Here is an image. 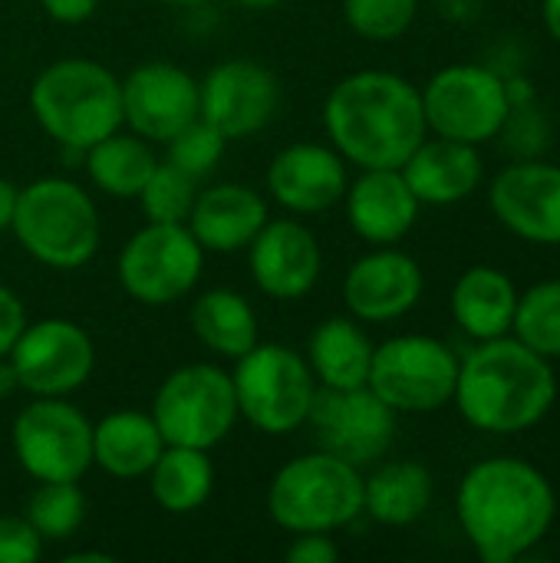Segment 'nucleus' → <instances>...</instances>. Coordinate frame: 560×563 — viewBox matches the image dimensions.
Listing matches in <instances>:
<instances>
[{
    "label": "nucleus",
    "mask_w": 560,
    "mask_h": 563,
    "mask_svg": "<svg viewBox=\"0 0 560 563\" xmlns=\"http://www.w3.org/2000/svg\"><path fill=\"white\" fill-rule=\"evenodd\" d=\"M155 3H168V7H198L205 0H155Z\"/></svg>",
    "instance_id": "obj_45"
},
{
    "label": "nucleus",
    "mask_w": 560,
    "mask_h": 563,
    "mask_svg": "<svg viewBox=\"0 0 560 563\" xmlns=\"http://www.w3.org/2000/svg\"><path fill=\"white\" fill-rule=\"evenodd\" d=\"M30 109L53 142L86 152L119 132L122 82L96 59H59L33 79Z\"/></svg>",
    "instance_id": "obj_4"
},
{
    "label": "nucleus",
    "mask_w": 560,
    "mask_h": 563,
    "mask_svg": "<svg viewBox=\"0 0 560 563\" xmlns=\"http://www.w3.org/2000/svg\"><path fill=\"white\" fill-rule=\"evenodd\" d=\"M512 330L545 360H560V280L535 284L518 297Z\"/></svg>",
    "instance_id": "obj_32"
},
{
    "label": "nucleus",
    "mask_w": 560,
    "mask_h": 563,
    "mask_svg": "<svg viewBox=\"0 0 560 563\" xmlns=\"http://www.w3.org/2000/svg\"><path fill=\"white\" fill-rule=\"evenodd\" d=\"M545 23H548V33L560 43V0H545Z\"/></svg>",
    "instance_id": "obj_42"
},
{
    "label": "nucleus",
    "mask_w": 560,
    "mask_h": 563,
    "mask_svg": "<svg viewBox=\"0 0 560 563\" xmlns=\"http://www.w3.org/2000/svg\"><path fill=\"white\" fill-rule=\"evenodd\" d=\"M40 7L56 23H83L99 10V0H40Z\"/></svg>",
    "instance_id": "obj_39"
},
{
    "label": "nucleus",
    "mask_w": 560,
    "mask_h": 563,
    "mask_svg": "<svg viewBox=\"0 0 560 563\" xmlns=\"http://www.w3.org/2000/svg\"><path fill=\"white\" fill-rule=\"evenodd\" d=\"M205 247L188 224L149 221L119 254V284L145 307H168L188 297L201 277Z\"/></svg>",
    "instance_id": "obj_11"
},
{
    "label": "nucleus",
    "mask_w": 560,
    "mask_h": 563,
    "mask_svg": "<svg viewBox=\"0 0 560 563\" xmlns=\"http://www.w3.org/2000/svg\"><path fill=\"white\" fill-rule=\"evenodd\" d=\"M191 330L211 353L224 360H238L257 343V317L251 303L228 287L205 290L191 303Z\"/></svg>",
    "instance_id": "obj_29"
},
{
    "label": "nucleus",
    "mask_w": 560,
    "mask_h": 563,
    "mask_svg": "<svg viewBox=\"0 0 560 563\" xmlns=\"http://www.w3.org/2000/svg\"><path fill=\"white\" fill-rule=\"evenodd\" d=\"M267 511L290 534H333L363 515V475L330 452L300 455L274 475Z\"/></svg>",
    "instance_id": "obj_6"
},
{
    "label": "nucleus",
    "mask_w": 560,
    "mask_h": 563,
    "mask_svg": "<svg viewBox=\"0 0 560 563\" xmlns=\"http://www.w3.org/2000/svg\"><path fill=\"white\" fill-rule=\"evenodd\" d=\"M17 185H10L7 178H0V231H10L13 224V211H17Z\"/></svg>",
    "instance_id": "obj_40"
},
{
    "label": "nucleus",
    "mask_w": 560,
    "mask_h": 563,
    "mask_svg": "<svg viewBox=\"0 0 560 563\" xmlns=\"http://www.w3.org/2000/svg\"><path fill=\"white\" fill-rule=\"evenodd\" d=\"M165 145H168V162L198 181V178H205V175L221 162L228 139H224L215 125H208V122L198 115V119L188 122L178 135H172Z\"/></svg>",
    "instance_id": "obj_35"
},
{
    "label": "nucleus",
    "mask_w": 560,
    "mask_h": 563,
    "mask_svg": "<svg viewBox=\"0 0 560 563\" xmlns=\"http://www.w3.org/2000/svg\"><path fill=\"white\" fill-rule=\"evenodd\" d=\"M23 518L43 541H66L86 518V495L76 482H40V488L26 498Z\"/></svg>",
    "instance_id": "obj_31"
},
{
    "label": "nucleus",
    "mask_w": 560,
    "mask_h": 563,
    "mask_svg": "<svg viewBox=\"0 0 560 563\" xmlns=\"http://www.w3.org/2000/svg\"><path fill=\"white\" fill-rule=\"evenodd\" d=\"M165 439L152 412H112L92 426V465L112 478H142L162 455Z\"/></svg>",
    "instance_id": "obj_25"
},
{
    "label": "nucleus",
    "mask_w": 560,
    "mask_h": 563,
    "mask_svg": "<svg viewBox=\"0 0 560 563\" xmlns=\"http://www.w3.org/2000/svg\"><path fill=\"white\" fill-rule=\"evenodd\" d=\"M323 125L333 148L360 168H403L429 129L422 92L383 69L340 79L323 102Z\"/></svg>",
    "instance_id": "obj_2"
},
{
    "label": "nucleus",
    "mask_w": 560,
    "mask_h": 563,
    "mask_svg": "<svg viewBox=\"0 0 560 563\" xmlns=\"http://www.w3.org/2000/svg\"><path fill=\"white\" fill-rule=\"evenodd\" d=\"M419 205H455L469 198L482 181V155L469 142L436 139L419 142V148L399 168Z\"/></svg>",
    "instance_id": "obj_23"
},
{
    "label": "nucleus",
    "mask_w": 560,
    "mask_h": 563,
    "mask_svg": "<svg viewBox=\"0 0 560 563\" xmlns=\"http://www.w3.org/2000/svg\"><path fill=\"white\" fill-rule=\"evenodd\" d=\"M281 102L274 73L254 59H224L198 82V115L228 142L261 132Z\"/></svg>",
    "instance_id": "obj_15"
},
{
    "label": "nucleus",
    "mask_w": 560,
    "mask_h": 563,
    "mask_svg": "<svg viewBox=\"0 0 560 563\" xmlns=\"http://www.w3.org/2000/svg\"><path fill=\"white\" fill-rule=\"evenodd\" d=\"M432 505V475L419 462H389L363 478V515L386 528L416 525Z\"/></svg>",
    "instance_id": "obj_27"
},
{
    "label": "nucleus",
    "mask_w": 560,
    "mask_h": 563,
    "mask_svg": "<svg viewBox=\"0 0 560 563\" xmlns=\"http://www.w3.org/2000/svg\"><path fill=\"white\" fill-rule=\"evenodd\" d=\"M158 158L142 135H106L86 148V168L96 188L112 198H139L149 175L155 172Z\"/></svg>",
    "instance_id": "obj_30"
},
{
    "label": "nucleus",
    "mask_w": 560,
    "mask_h": 563,
    "mask_svg": "<svg viewBox=\"0 0 560 563\" xmlns=\"http://www.w3.org/2000/svg\"><path fill=\"white\" fill-rule=\"evenodd\" d=\"M515 307L518 290L512 277L498 267H469L452 287V317L479 343L508 336L515 323Z\"/></svg>",
    "instance_id": "obj_24"
},
{
    "label": "nucleus",
    "mask_w": 560,
    "mask_h": 563,
    "mask_svg": "<svg viewBox=\"0 0 560 563\" xmlns=\"http://www.w3.org/2000/svg\"><path fill=\"white\" fill-rule=\"evenodd\" d=\"M426 125L455 142H488L512 115L508 82L488 66H446L422 89Z\"/></svg>",
    "instance_id": "obj_12"
},
{
    "label": "nucleus",
    "mask_w": 560,
    "mask_h": 563,
    "mask_svg": "<svg viewBox=\"0 0 560 563\" xmlns=\"http://www.w3.org/2000/svg\"><path fill=\"white\" fill-rule=\"evenodd\" d=\"M112 554H102V551H79V554H69L63 563H112Z\"/></svg>",
    "instance_id": "obj_43"
},
{
    "label": "nucleus",
    "mask_w": 560,
    "mask_h": 563,
    "mask_svg": "<svg viewBox=\"0 0 560 563\" xmlns=\"http://www.w3.org/2000/svg\"><path fill=\"white\" fill-rule=\"evenodd\" d=\"M495 218L518 238L560 244V168L548 162H518L492 185Z\"/></svg>",
    "instance_id": "obj_18"
},
{
    "label": "nucleus",
    "mask_w": 560,
    "mask_h": 563,
    "mask_svg": "<svg viewBox=\"0 0 560 563\" xmlns=\"http://www.w3.org/2000/svg\"><path fill=\"white\" fill-rule=\"evenodd\" d=\"M43 558V538L26 518H0V563H36Z\"/></svg>",
    "instance_id": "obj_36"
},
{
    "label": "nucleus",
    "mask_w": 560,
    "mask_h": 563,
    "mask_svg": "<svg viewBox=\"0 0 560 563\" xmlns=\"http://www.w3.org/2000/svg\"><path fill=\"white\" fill-rule=\"evenodd\" d=\"M373 343L370 336L347 317L323 320L307 343V366L317 386L327 389H356L366 386L373 366Z\"/></svg>",
    "instance_id": "obj_26"
},
{
    "label": "nucleus",
    "mask_w": 560,
    "mask_h": 563,
    "mask_svg": "<svg viewBox=\"0 0 560 563\" xmlns=\"http://www.w3.org/2000/svg\"><path fill=\"white\" fill-rule=\"evenodd\" d=\"M185 224L205 251L234 254L248 247L267 224V205L254 188L221 181L198 191Z\"/></svg>",
    "instance_id": "obj_22"
},
{
    "label": "nucleus",
    "mask_w": 560,
    "mask_h": 563,
    "mask_svg": "<svg viewBox=\"0 0 560 563\" xmlns=\"http://www.w3.org/2000/svg\"><path fill=\"white\" fill-rule=\"evenodd\" d=\"M320 452H330L356 468L386 455L396 435V412L370 389H327L317 386L307 422Z\"/></svg>",
    "instance_id": "obj_13"
},
{
    "label": "nucleus",
    "mask_w": 560,
    "mask_h": 563,
    "mask_svg": "<svg viewBox=\"0 0 560 563\" xmlns=\"http://www.w3.org/2000/svg\"><path fill=\"white\" fill-rule=\"evenodd\" d=\"M297 541H290L287 548V563H337L340 548L333 544L330 534L323 531H307V534H294Z\"/></svg>",
    "instance_id": "obj_37"
},
{
    "label": "nucleus",
    "mask_w": 560,
    "mask_h": 563,
    "mask_svg": "<svg viewBox=\"0 0 560 563\" xmlns=\"http://www.w3.org/2000/svg\"><path fill=\"white\" fill-rule=\"evenodd\" d=\"M343 201L350 228L370 244L403 241L419 218V198L399 168H363V175L347 185Z\"/></svg>",
    "instance_id": "obj_21"
},
{
    "label": "nucleus",
    "mask_w": 560,
    "mask_h": 563,
    "mask_svg": "<svg viewBox=\"0 0 560 563\" xmlns=\"http://www.w3.org/2000/svg\"><path fill=\"white\" fill-rule=\"evenodd\" d=\"M234 363L231 383L238 416H244L257 432L287 435L307 422L317 379L300 353L284 343H254Z\"/></svg>",
    "instance_id": "obj_7"
},
{
    "label": "nucleus",
    "mask_w": 560,
    "mask_h": 563,
    "mask_svg": "<svg viewBox=\"0 0 560 563\" xmlns=\"http://www.w3.org/2000/svg\"><path fill=\"white\" fill-rule=\"evenodd\" d=\"M234 3H241L248 10H267V7H277L281 0H234Z\"/></svg>",
    "instance_id": "obj_44"
},
{
    "label": "nucleus",
    "mask_w": 560,
    "mask_h": 563,
    "mask_svg": "<svg viewBox=\"0 0 560 563\" xmlns=\"http://www.w3.org/2000/svg\"><path fill=\"white\" fill-rule=\"evenodd\" d=\"M152 419L165 445L215 449L238 422V396L231 373L211 363L175 369L152 399Z\"/></svg>",
    "instance_id": "obj_8"
},
{
    "label": "nucleus",
    "mask_w": 560,
    "mask_h": 563,
    "mask_svg": "<svg viewBox=\"0 0 560 563\" xmlns=\"http://www.w3.org/2000/svg\"><path fill=\"white\" fill-rule=\"evenodd\" d=\"M20 389V379H17V369H13V363L3 356L0 360V399H7V396H13Z\"/></svg>",
    "instance_id": "obj_41"
},
{
    "label": "nucleus",
    "mask_w": 560,
    "mask_h": 563,
    "mask_svg": "<svg viewBox=\"0 0 560 563\" xmlns=\"http://www.w3.org/2000/svg\"><path fill=\"white\" fill-rule=\"evenodd\" d=\"M20 247L56 271H76L99 247V211L69 178H40L17 191L10 224Z\"/></svg>",
    "instance_id": "obj_5"
},
{
    "label": "nucleus",
    "mask_w": 560,
    "mask_h": 563,
    "mask_svg": "<svg viewBox=\"0 0 560 563\" xmlns=\"http://www.w3.org/2000/svg\"><path fill=\"white\" fill-rule=\"evenodd\" d=\"M198 119V82L175 63H142L122 79V125L145 142H168Z\"/></svg>",
    "instance_id": "obj_16"
},
{
    "label": "nucleus",
    "mask_w": 560,
    "mask_h": 563,
    "mask_svg": "<svg viewBox=\"0 0 560 563\" xmlns=\"http://www.w3.org/2000/svg\"><path fill=\"white\" fill-rule=\"evenodd\" d=\"M469 426L495 435H512L538 426L554 399L558 383L551 363L518 336L482 340L459 363L455 396Z\"/></svg>",
    "instance_id": "obj_3"
},
{
    "label": "nucleus",
    "mask_w": 560,
    "mask_h": 563,
    "mask_svg": "<svg viewBox=\"0 0 560 563\" xmlns=\"http://www.w3.org/2000/svg\"><path fill=\"white\" fill-rule=\"evenodd\" d=\"M267 191L294 214L330 211L347 195L343 155L320 142H294L274 155L267 168Z\"/></svg>",
    "instance_id": "obj_19"
},
{
    "label": "nucleus",
    "mask_w": 560,
    "mask_h": 563,
    "mask_svg": "<svg viewBox=\"0 0 560 563\" xmlns=\"http://www.w3.org/2000/svg\"><path fill=\"white\" fill-rule=\"evenodd\" d=\"M23 327H26V310H23L20 297L10 287L0 284V360L10 356V350H13L17 336L23 333Z\"/></svg>",
    "instance_id": "obj_38"
},
{
    "label": "nucleus",
    "mask_w": 560,
    "mask_h": 563,
    "mask_svg": "<svg viewBox=\"0 0 560 563\" xmlns=\"http://www.w3.org/2000/svg\"><path fill=\"white\" fill-rule=\"evenodd\" d=\"M195 185L198 181L191 175H185L182 168H175L172 162H158L155 172L149 175L145 188L139 191L145 218L158 221V224H185L191 214V205L198 198Z\"/></svg>",
    "instance_id": "obj_33"
},
{
    "label": "nucleus",
    "mask_w": 560,
    "mask_h": 563,
    "mask_svg": "<svg viewBox=\"0 0 560 563\" xmlns=\"http://www.w3.org/2000/svg\"><path fill=\"white\" fill-rule=\"evenodd\" d=\"M459 383L455 353L436 336H393L373 350L366 386L393 412H436L452 402Z\"/></svg>",
    "instance_id": "obj_9"
},
{
    "label": "nucleus",
    "mask_w": 560,
    "mask_h": 563,
    "mask_svg": "<svg viewBox=\"0 0 560 563\" xmlns=\"http://www.w3.org/2000/svg\"><path fill=\"white\" fill-rule=\"evenodd\" d=\"M459 525L485 563L528 558L554 525L558 498L551 482L521 459L479 462L459 485Z\"/></svg>",
    "instance_id": "obj_1"
},
{
    "label": "nucleus",
    "mask_w": 560,
    "mask_h": 563,
    "mask_svg": "<svg viewBox=\"0 0 560 563\" xmlns=\"http://www.w3.org/2000/svg\"><path fill=\"white\" fill-rule=\"evenodd\" d=\"M251 277L274 300L307 297L323 271V254L317 238L300 221H271L248 244Z\"/></svg>",
    "instance_id": "obj_17"
},
{
    "label": "nucleus",
    "mask_w": 560,
    "mask_h": 563,
    "mask_svg": "<svg viewBox=\"0 0 560 563\" xmlns=\"http://www.w3.org/2000/svg\"><path fill=\"white\" fill-rule=\"evenodd\" d=\"M7 360L17 369L20 389L33 396H69L89 379L96 350L83 327L50 317L26 323Z\"/></svg>",
    "instance_id": "obj_14"
},
{
    "label": "nucleus",
    "mask_w": 560,
    "mask_h": 563,
    "mask_svg": "<svg viewBox=\"0 0 560 563\" xmlns=\"http://www.w3.org/2000/svg\"><path fill=\"white\" fill-rule=\"evenodd\" d=\"M419 0H343V16L353 33L373 43L399 40L416 20Z\"/></svg>",
    "instance_id": "obj_34"
},
{
    "label": "nucleus",
    "mask_w": 560,
    "mask_h": 563,
    "mask_svg": "<svg viewBox=\"0 0 560 563\" xmlns=\"http://www.w3.org/2000/svg\"><path fill=\"white\" fill-rule=\"evenodd\" d=\"M422 284V267L409 254L383 247L350 267L343 280V300L356 320L386 323L406 317L419 303Z\"/></svg>",
    "instance_id": "obj_20"
},
{
    "label": "nucleus",
    "mask_w": 560,
    "mask_h": 563,
    "mask_svg": "<svg viewBox=\"0 0 560 563\" xmlns=\"http://www.w3.org/2000/svg\"><path fill=\"white\" fill-rule=\"evenodd\" d=\"M13 455L36 482H79L92 468V422L63 396H36L13 419Z\"/></svg>",
    "instance_id": "obj_10"
},
{
    "label": "nucleus",
    "mask_w": 560,
    "mask_h": 563,
    "mask_svg": "<svg viewBox=\"0 0 560 563\" xmlns=\"http://www.w3.org/2000/svg\"><path fill=\"white\" fill-rule=\"evenodd\" d=\"M149 492L155 505L172 515L198 511L215 492V465L205 449L165 445L149 468Z\"/></svg>",
    "instance_id": "obj_28"
}]
</instances>
